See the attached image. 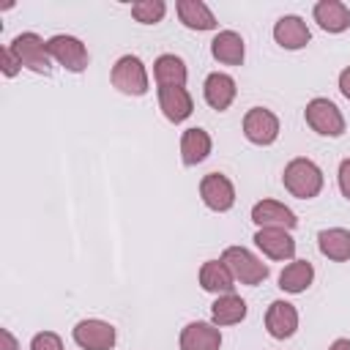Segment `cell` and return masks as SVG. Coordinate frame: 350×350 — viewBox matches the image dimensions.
Returning a JSON list of instances; mask_svg holds the SVG:
<instances>
[{
    "mask_svg": "<svg viewBox=\"0 0 350 350\" xmlns=\"http://www.w3.org/2000/svg\"><path fill=\"white\" fill-rule=\"evenodd\" d=\"M282 183L293 197L312 200V197H317L323 191V170L312 159L298 156V159L287 161V167L282 172Z\"/></svg>",
    "mask_w": 350,
    "mask_h": 350,
    "instance_id": "obj_1",
    "label": "cell"
},
{
    "mask_svg": "<svg viewBox=\"0 0 350 350\" xmlns=\"http://www.w3.org/2000/svg\"><path fill=\"white\" fill-rule=\"evenodd\" d=\"M221 262L227 265L232 279L241 282V284L254 287V284H262L268 279V265L260 257H254L249 249H243V246H227L221 252Z\"/></svg>",
    "mask_w": 350,
    "mask_h": 350,
    "instance_id": "obj_2",
    "label": "cell"
},
{
    "mask_svg": "<svg viewBox=\"0 0 350 350\" xmlns=\"http://www.w3.org/2000/svg\"><path fill=\"white\" fill-rule=\"evenodd\" d=\"M109 79H112V85H115L120 93H126V96H145L148 88H150L145 63H142L137 55H123V57H118L115 66H112Z\"/></svg>",
    "mask_w": 350,
    "mask_h": 350,
    "instance_id": "obj_3",
    "label": "cell"
},
{
    "mask_svg": "<svg viewBox=\"0 0 350 350\" xmlns=\"http://www.w3.org/2000/svg\"><path fill=\"white\" fill-rule=\"evenodd\" d=\"M304 118L309 123L312 131H317L320 137H342L345 134V115L339 112V107L331 98H312L304 109Z\"/></svg>",
    "mask_w": 350,
    "mask_h": 350,
    "instance_id": "obj_4",
    "label": "cell"
},
{
    "mask_svg": "<svg viewBox=\"0 0 350 350\" xmlns=\"http://www.w3.org/2000/svg\"><path fill=\"white\" fill-rule=\"evenodd\" d=\"M11 49L19 57L22 68H30L36 74H52V55L38 33H19L11 41Z\"/></svg>",
    "mask_w": 350,
    "mask_h": 350,
    "instance_id": "obj_5",
    "label": "cell"
},
{
    "mask_svg": "<svg viewBox=\"0 0 350 350\" xmlns=\"http://www.w3.org/2000/svg\"><path fill=\"white\" fill-rule=\"evenodd\" d=\"M46 49H49V55H52L55 63H60L63 68H68V71H74V74H79V71L88 68V60H90V57H88L85 44H82L77 36L57 33V36H52V38L46 41Z\"/></svg>",
    "mask_w": 350,
    "mask_h": 350,
    "instance_id": "obj_6",
    "label": "cell"
},
{
    "mask_svg": "<svg viewBox=\"0 0 350 350\" xmlns=\"http://www.w3.org/2000/svg\"><path fill=\"white\" fill-rule=\"evenodd\" d=\"M74 342L82 347V350H112L115 347V325L107 323V320H96V317H88V320H79L71 331Z\"/></svg>",
    "mask_w": 350,
    "mask_h": 350,
    "instance_id": "obj_7",
    "label": "cell"
},
{
    "mask_svg": "<svg viewBox=\"0 0 350 350\" xmlns=\"http://www.w3.org/2000/svg\"><path fill=\"white\" fill-rule=\"evenodd\" d=\"M243 137L252 145H273L279 137V118L265 107H252L243 115Z\"/></svg>",
    "mask_w": 350,
    "mask_h": 350,
    "instance_id": "obj_8",
    "label": "cell"
},
{
    "mask_svg": "<svg viewBox=\"0 0 350 350\" xmlns=\"http://www.w3.org/2000/svg\"><path fill=\"white\" fill-rule=\"evenodd\" d=\"M200 197L202 202L216 211V213H227L232 205H235V186L227 175L221 172H208L202 180H200Z\"/></svg>",
    "mask_w": 350,
    "mask_h": 350,
    "instance_id": "obj_9",
    "label": "cell"
},
{
    "mask_svg": "<svg viewBox=\"0 0 350 350\" xmlns=\"http://www.w3.org/2000/svg\"><path fill=\"white\" fill-rule=\"evenodd\" d=\"M254 243L271 260H293L295 254V241L290 230H282V227H260L254 232Z\"/></svg>",
    "mask_w": 350,
    "mask_h": 350,
    "instance_id": "obj_10",
    "label": "cell"
},
{
    "mask_svg": "<svg viewBox=\"0 0 350 350\" xmlns=\"http://www.w3.org/2000/svg\"><path fill=\"white\" fill-rule=\"evenodd\" d=\"M159 109L170 123H183L194 112L191 93L183 85H167L159 88Z\"/></svg>",
    "mask_w": 350,
    "mask_h": 350,
    "instance_id": "obj_11",
    "label": "cell"
},
{
    "mask_svg": "<svg viewBox=\"0 0 350 350\" xmlns=\"http://www.w3.org/2000/svg\"><path fill=\"white\" fill-rule=\"evenodd\" d=\"M178 345H180V350H219L221 347V331L213 323L194 320V323L183 325Z\"/></svg>",
    "mask_w": 350,
    "mask_h": 350,
    "instance_id": "obj_12",
    "label": "cell"
},
{
    "mask_svg": "<svg viewBox=\"0 0 350 350\" xmlns=\"http://www.w3.org/2000/svg\"><path fill=\"white\" fill-rule=\"evenodd\" d=\"M273 41L282 46V49H304L309 41H312V33L306 27V22L295 14H284L282 19H276L273 25Z\"/></svg>",
    "mask_w": 350,
    "mask_h": 350,
    "instance_id": "obj_13",
    "label": "cell"
},
{
    "mask_svg": "<svg viewBox=\"0 0 350 350\" xmlns=\"http://www.w3.org/2000/svg\"><path fill=\"white\" fill-rule=\"evenodd\" d=\"M235 93H238L235 79L230 74H224V71H213L202 82V96H205L208 107L216 109V112H224L235 101Z\"/></svg>",
    "mask_w": 350,
    "mask_h": 350,
    "instance_id": "obj_14",
    "label": "cell"
},
{
    "mask_svg": "<svg viewBox=\"0 0 350 350\" xmlns=\"http://www.w3.org/2000/svg\"><path fill=\"white\" fill-rule=\"evenodd\" d=\"M252 221L257 227H282V230H293L298 224L295 213L284 202H279V200H260V202H254Z\"/></svg>",
    "mask_w": 350,
    "mask_h": 350,
    "instance_id": "obj_15",
    "label": "cell"
},
{
    "mask_svg": "<svg viewBox=\"0 0 350 350\" xmlns=\"http://www.w3.org/2000/svg\"><path fill=\"white\" fill-rule=\"evenodd\" d=\"M265 328L273 339H290L298 331V309L290 301H273L265 312Z\"/></svg>",
    "mask_w": 350,
    "mask_h": 350,
    "instance_id": "obj_16",
    "label": "cell"
},
{
    "mask_svg": "<svg viewBox=\"0 0 350 350\" xmlns=\"http://www.w3.org/2000/svg\"><path fill=\"white\" fill-rule=\"evenodd\" d=\"M312 14L325 33H345L350 27V8L342 0H320L314 3Z\"/></svg>",
    "mask_w": 350,
    "mask_h": 350,
    "instance_id": "obj_17",
    "label": "cell"
},
{
    "mask_svg": "<svg viewBox=\"0 0 350 350\" xmlns=\"http://www.w3.org/2000/svg\"><path fill=\"white\" fill-rule=\"evenodd\" d=\"M211 55L224 66H241L246 57L243 38L235 30H219L211 41Z\"/></svg>",
    "mask_w": 350,
    "mask_h": 350,
    "instance_id": "obj_18",
    "label": "cell"
},
{
    "mask_svg": "<svg viewBox=\"0 0 350 350\" xmlns=\"http://www.w3.org/2000/svg\"><path fill=\"white\" fill-rule=\"evenodd\" d=\"M200 287L205 293L224 295V293H232L235 279H232V273L227 271V265L221 260H205L200 265Z\"/></svg>",
    "mask_w": 350,
    "mask_h": 350,
    "instance_id": "obj_19",
    "label": "cell"
},
{
    "mask_svg": "<svg viewBox=\"0 0 350 350\" xmlns=\"http://www.w3.org/2000/svg\"><path fill=\"white\" fill-rule=\"evenodd\" d=\"M317 249L323 257L334 262H347L350 260V230L345 227H331L317 232Z\"/></svg>",
    "mask_w": 350,
    "mask_h": 350,
    "instance_id": "obj_20",
    "label": "cell"
},
{
    "mask_svg": "<svg viewBox=\"0 0 350 350\" xmlns=\"http://www.w3.org/2000/svg\"><path fill=\"white\" fill-rule=\"evenodd\" d=\"M211 153V134L200 126L194 129H186L183 137H180V159L186 167H194L200 161H205Z\"/></svg>",
    "mask_w": 350,
    "mask_h": 350,
    "instance_id": "obj_21",
    "label": "cell"
},
{
    "mask_svg": "<svg viewBox=\"0 0 350 350\" xmlns=\"http://www.w3.org/2000/svg\"><path fill=\"white\" fill-rule=\"evenodd\" d=\"M175 11H178V19L183 22V27H189V30H213L216 27V16L211 14V8L202 0H178Z\"/></svg>",
    "mask_w": 350,
    "mask_h": 350,
    "instance_id": "obj_22",
    "label": "cell"
},
{
    "mask_svg": "<svg viewBox=\"0 0 350 350\" xmlns=\"http://www.w3.org/2000/svg\"><path fill=\"white\" fill-rule=\"evenodd\" d=\"M211 317H213V325H235L246 317V301L235 293L216 295V301L211 304Z\"/></svg>",
    "mask_w": 350,
    "mask_h": 350,
    "instance_id": "obj_23",
    "label": "cell"
},
{
    "mask_svg": "<svg viewBox=\"0 0 350 350\" xmlns=\"http://www.w3.org/2000/svg\"><path fill=\"white\" fill-rule=\"evenodd\" d=\"M312 279H314L312 262H309V260H293L290 265L282 268V273H279V287H282L284 293L298 295V293H304V290L312 284Z\"/></svg>",
    "mask_w": 350,
    "mask_h": 350,
    "instance_id": "obj_24",
    "label": "cell"
},
{
    "mask_svg": "<svg viewBox=\"0 0 350 350\" xmlns=\"http://www.w3.org/2000/svg\"><path fill=\"white\" fill-rule=\"evenodd\" d=\"M153 77L159 88L167 85H186V63L178 55H159L153 63Z\"/></svg>",
    "mask_w": 350,
    "mask_h": 350,
    "instance_id": "obj_25",
    "label": "cell"
},
{
    "mask_svg": "<svg viewBox=\"0 0 350 350\" xmlns=\"http://www.w3.org/2000/svg\"><path fill=\"white\" fill-rule=\"evenodd\" d=\"M164 14H167L164 0H139V3L131 5V16L142 25H156V22L164 19Z\"/></svg>",
    "mask_w": 350,
    "mask_h": 350,
    "instance_id": "obj_26",
    "label": "cell"
},
{
    "mask_svg": "<svg viewBox=\"0 0 350 350\" xmlns=\"http://www.w3.org/2000/svg\"><path fill=\"white\" fill-rule=\"evenodd\" d=\"M30 350H66V347H63V339L55 331H41L30 339Z\"/></svg>",
    "mask_w": 350,
    "mask_h": 350,
    "instance_id": "obj_27",
    "label": "cell"
},
{
    "mask_svg": "<svg viewBox=\"0 0 350 350\" xmlns=\"http://www.w3.org/2000/svg\"><path fill=\"white\" fill-rule=\"evenodd\" d=\"M0 68H3V74H5V77H16V71L22 68V63H19V57L14 55L11 44L0 49Z\"/></svg>",
    "mask_w": 350,
    "mask_h": 350,
    "instance_id": "obj_28",
    "label": "cell"
},
{
    "mask_svg": "<svg viewBox=\"0 0 350 350\" xmlns=\"http://www.w3.org/2000/svg\"><path fill=\"white\" fill-rule=\"evenodd\" d=\"M336 178H339V191L350 200V159H345V161L339 164V175H336Z\"/></svg>",
    "mask_w": 350,
    "mask_h": 350,
    "instance_id": "obj_29",
    "label": "cell"
},
{
    "mask_svg": "<svg viewBox=\"0 0 350 350\" xmlns=\"http://www.w3.org/2000/svg\"><path fill=\"white\" fill-rule=\"evenodd\" d=\"M0 339H3V347H0V350H22L19 342L14 339V334H11L8 328H0Z\"/></svg>",
    "mask_w": 350,
    "mask_h": 350,
    "instance_id": "obj_30",
    "label": "cell"
},
{
    "mask_svg": "<svg viewBox=\"0 0 350 350\" xmlns=\"http://www.w3.org/2000/svg\"><path fill=\"white\" fill-rule=\"evenodd\" d=\"M339 93H342L345 98H350V66L342 68V74H339Z\"/></svg>",
    "mask_w": 350,
    "mask_h": 350,
    "instance_id": "obj_31",
    "label": "cell"
},
{
    "mask_svg": "<svg viewBox=\"0 0 350 350\" xmlns=\"http://www.w3.org/2000/svg\"><path fill=\"white\" fill-rule=\"evenodd\" d=\"M328 350H350V339H345V336L342 339H334Z\"/></svg>",
    "mask_w": 350,
    "mask_h": 350,
    "instance_id": "obj_32",
    "label": "cell"
}]
</instances>
